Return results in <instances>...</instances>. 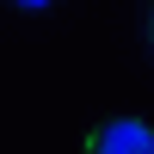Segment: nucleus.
I'll use <instances>...</instances> for the list:
<instances>
[{
  "label": "nucleus",
  "mask_w": 154,
  "mask_h": 154,
  "mask_svg": "<svg viewBox=\"0 0 154 154\" xmlns=\"http://www.w3.org/2000/svg\"><path fill=\"white\" fill-rule=\"evenodd\" d=\"M86 154H154V123H136V117H111L105 130H93Z\"/></svg>",
  "instance_id": "1"
},
{
  "label": "nucleus",
  "mask_w": 154,
  "mask_h": 154,
  "mask_svg": "<svg viewBox=\"0 0 154 154\" xmlns=\"http://www.w3.org/2000/svg\"><path fill=\"white\" fill-rule=\"evenodd\" d=\"M12 6H25V12H43V6H49V0H12Z\"/></svg>",
  "instance_id": "2"
}]
</instances>
